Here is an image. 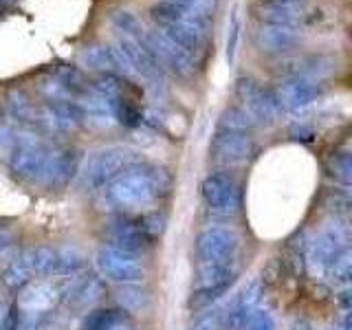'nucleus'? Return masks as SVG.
Instances as JSON below:
<instances>
[{"instance_id":"obj_19","label":"nucleus","mask_w":352,"mask_h":330,"mask_svg":"<svg viewBox=\"0 0 352 330\" xmlns=\"http://www.w3.org/2000/svg\"><path fill=\"white\" fill-rule=\"evenodd\" d=\"M104 293H106V284L102 278H97V275H84V278L71 280L64 302L71 308H77V311H88L97 302H102Z\"/></svg>"},{"instance_id":"obj_16","label":"nucleus","mask_w":352,"mask_h":330,"mask_svg":"<svg viewBox=\"0 0 352 330\" xmlns=\"http://www.w3.org/2000/svg\"><path fill=\"white\" fill-rule=\"evenodd\" d=\"M212 154H214V159L223 165L245 163L253 154V137L249 132L220 130L212 143Z\"/></svg>"},{"instance_id":"obj_26","label":"nucleus","mask_w":352,"mask_h":330,"mask_svg":"<svg viewBox=\"0 0 352 330\" xmlns=\"http://www.w3.org/2000/svg\"><path fill=\"white\" fill-rule=\"evenodd\" d=\"M253 128H256V121H253L247 110H242V108H227L225 113L220 115V130L251 132Z\"/></svg>"},{"instance_id":"obj_33","label":"nucleus","mask_w":352,"mask_h":330,"mask_svg":"<svg viewBox=\"0 0 352 330\" xmlns=\"http://www.w3.org/2000/svg\"><path fill=\"white\" fill-rule=\"evenodd\" d=\"M124 330H137V328H132V326H128V328H124Z\"/></svg>"},{"instance_id":"obj_21","label":"nucleus","mask_w":352,"mask_h":330,"mask_svg":"<svg viewBox=\"0 0 352 330\" xmlns=\"http://www.w3.org/2000/svg\"><path fill=\"white\" fill-rule=\"evenodd\" d=\"M130 326V313L124 308H97L84 319L80 330H124Z\"/></svg>"},{"instance_id":"obj_13","label":"nucleus","mask_w":352,"mask_h":330,"mask_svg":"<svg viewBox=\"0 0 352 330\" xmlns=\"http://www.w3.org/2000/svg\"><path fill=\"white\" fill-rule=\"evenodd\" d=\"M201 196L216 214L231 216L240 209V187L229 174H209L201 185Z\"/></svg>"},{"instance_id":"obj_3","label":"nucleus","mask_w":352,"mask_h":330,"mask_svg":"<svg viewBox=\"0 0 352 330\" xmlns=\"http://www.w3.org/2000/svg\"><path fill=\"white\" fill-rule=\"evenodd\" d=\"M75 275L71 278H38L31 280L18 291V302H16V313L44 319L51 322V315L58 311L60 304L64 302L69 284Z\"/></svg>"},{"instance_id":"obj_7","label":"nucleus","mask_w":352,"mask_h":330,"mask_svg":"<svg viewBox=\"0 0 352 330\" xmlns=\"http://www.w3.org/2000/svg\"><path fill=\"white\" fill-rule=\"evenodd\" d=\"M236 264L234 262H218V264H198L194 275L190 306L207 308L223 297L231 282L236 280Z\"/></svg>"},{"instance_id":"obj_17","label":"nucleus","mask_w":352,"mask_h":330,"mask_svg":"<svg viewBox=\"0 0 352 330\" xmlns=\"http://www.w3.org/2000/svg\"><path fill=\"white\" fill-rule=\"evenodd\" d=\"M40 121L55 132H73L84 126V110L80 102H49L40 110Z\"/></svg>"},{"instance_id":"obj_27","label":"nucleus","mask_w":352,"mask_h":330,"mask_svg":"<svg viewBox=\"0 0 352 330\" xmlns=\"http://www.w3.org/2000/svg\"><path fill=\"white\" fill-rule=\"evenodd\" d=\"M7 108H9L11 119L20 121V124H25V121H31L33 117H36V110H33L31 99L22 91H11L7 95Z\"/></svg>"},{"instance_id":"obj_5","label":"nucleus","mask_w":352,"mask_h":330,"mask_svg":"<svg viewBox=\"0 0 352 330\" xmlns=\"http://www.w3.org/2000/svg\"><path fill=\"white\" fill-rule=\"evenodd\" d=\"M139 161L137 150L130 146H108L93 152L82 170V185L86 190H104V187Z\"/></svg>"},{"instance_id":"obj_1","label":"nucleus","mask_w":352,"mask_h":330,"mask_svg":"<svg viewBox=\"0 0 352 330\" xmlns=\"http://www.w3.org/2000/svg\"><path fill=\"white\" fill-rule=\"evenodd\" d=\"M168 187L170 176L163 168L137 161L104 187L102 205L121 216H130L157 203Z\"/></svg>"},{"instance_id":"obj_8","label":"nucleus","mask_w":352,"mask_h":330,"mask_svg":"<svg viewBox=\"0 0 352 330\" xmlns=\"http://www.w3.org/2000/svg\"><path fill=\"white\" fill-rule=\"evenodd\" d=\"M95 267L102 278L117 284H141L143 275H146L139 256L110 245L99 247V251L95 253Z\"/></svg>"},{"instance_id":"obj_32","label":"nucleus","mask_w":352,"mask_h":330,"mask_svg":"<svg viewBox=\"0 0 352 330\" xmlns=\"http://www.w3.org/2000/svg\"><path fill=\"white\" fill-rule=\"evenodd\" d=\"M291 137H293L295 141H304V143H308V141H313V130L308 128V126H293V128H291Z\"/></svg>"},{"instance_id":"obj_25","label":"nucleus","mask_w":352,"mask_h":330,"mask_svg":"<svg viewBox=\"0 0 352 330\" xmlns=\"http://www.w3.org/2000/svg\"><path fill=\"white\" fill-rule=\"evenodd\" d=\"M110 22H113V27L119 31L121 38L143 40V36H146V29H143V25L137 20V16H132L130 11H124V9L115 11Z\"/></svg>"},{"instance_id":"obj_9","label":"nucleus","mask_w":352,"mask_h":330,"mask_svg":"<svg viewBox=\"0 0 352 330\" xmlns=\"http://www.w3.org/2000/svg\"><path fill=\"white\" fill-rule=\"evenodd\" d=\"M143 44H146V49L152 53V58L161 64L163 71L170 69L181 77H187V75L194 73V69H196L194 53L185 51L179 42H174L170 36H165L161 29H157V27H154L152 31L146 29Z\"/></svg>"},{"instance_id":"obj_15","label":"nucleus","mask_w":352,"mask_h":330,"mask_svg":"<svg viewBox=\"0 0 352 330\" xmlns=\"http://www.w3.org/2000/svg\"><path fill=\"white\" fill-rule=\"evenodd\" d=\"M80 150L75 148H51L47 170H44L42 183L49 190L69 185L73 176L80 172Z\"/></svg>"},{"instance_id":"obj_31","label":"nucleus","mask_w":352,"mask_h":330,"mask_svg":"<svg viewBox=\"0 0 352 330\" xmlns=\"http://www.w3.org/2000/svg\"><path fill=\"white\" fill-rule=\"evenodd\" d=\"M238 38H240V16H238V11H234L231 25H229V36H227V60L229 62H234V58H236Z\"/></svg>"},{"instance_id":"obj_29","label":"nucleus","mask_w":352,"mask_h":330,"mask_svg":"<svg viewBox=\"0 0 352 330\" xmlns=\"http://www.w3.org/2000/svg\"><path fill=\"white\" fill-rule=\"evenodd\" d=\"M170 3L192 11L196 16H203V18H212L214 9H216V0H170Z\"/></svg>"},{"instance_id":"obj_28","label":"nucleus","mask_w":352,"mask_h":330,"mask_svg":"<svg viewBox=\"0 0 352 330\" xmlns=\"http://www.w3.org/2000/svg\"><path fill=\"white\" fill-rule=\"evenodd\" d=\"M240 330H275V319L269 311L253 308V311L245 317Z\"/></svg>"},{"instance_id":"obj_20","label":"nucleus","mask_w":352,"mask_h":330,"mask_svg":"<svg viewBox=\"0 0 352 330\" xmlns=\"http://www.w3.org/2000/svg\"><path fill=\"white\" fill-rule=\"evenodd\" d=\"M335 69H337L335 58L319 53V55H304L300 60H293L291 64H286L284 73L289 77H308V80L322 82L324 77L333 75Z\"/></svg>"},{"instance_id":"obj_14","label":"nucleus","mask_w":352,"mask_h":330,"mask_svg":"<svg viewBox=\"0 0 352 330\" xmlns=\"http://www.w3.org/2000/svg\"><path fill=\"white\" fill-rule=\"evenodd\" d=\"M324 93V84L308 77H286L275 91L280 110L286 113H302L308 106H313Z\"/></svg>"},{"instance_id":"obj_6","label":"nucleus","mask_w":352,"mask_h":330,"mask_svg":"<svg viewBox=\"0 0 352 330\" xmlns=\"http://www.w3.org/2000/svg\"><path fill=\"white\" fill-rule=\"evenodd\" d=\"M51 146H47L31 132H16L14 148L9 152V168L16 179L25 183H42Z\"/></svg>"},{"instance_id":"obj_2","label":"nucleus","mask_w":352,"mask_h":330,"mask_svg":"<svg viewBox=\"0 0 352 330\" xmlns=\"http://www.w3.org/2000/svg\"><path fill=\"white\" fill-rule=\"evenodd\" d=\"M150 16L157 29H161L165 36H170L174 42H179L185 51L196 53L203 47V42L209 33V18L196 16L170 0H159L150 9Z\"/></svg>"},{"instance_id":"obj_18","label":"nucleus","mask_w":352,"mask_h":330,"mask_svg":"<svg viewBox=\"0 0 352 330\" xmlns=\"http://www.w3.org/2000/svg\"><path fill=\"white\" fill-rule=\"evenodd\" d=\"M302 42L300 29L295 27H275V25H262L256 33V44L262 53L269 55H282L293 51Z\"/></svg>"},{"instance_id":"obj_35","label":"nucleus","mask_w":352,"mask_h":330,"mask_svg":"<svg viewBox=\"0 0 352 330\" xmlns=\"http://www.w3.org/2000/svg\"><path fill=\"white\" fill-rule=\"evenodd\" d=\"M231 330H240V328H231Z\"/></svg>"},{"instance_id":"obj_4","label":"nucleus","mask_w":352,"mask_h":330,"mask_svg":"<svg viewBox=\"0 0 352 330\" xmlns=\"http://www.w3.org/2000/svg\"><path fill=\"white\" fill-rule=\"evenodd\" d=\"M311 264L324 271L339 284L350 282V251L348 236L341 227H328L313 240Z\"/></svg>"},{"instance_id":"obj_22","label":"nucleus","mask_w":352,"mask_h":330,"mask_svg":"<svg viewBox=\"0 0 352 330\" xmlns=\"http://www.w3.org/2000/svg\"><path fill=\"white\" fill-rule=\"evenodd\" d=\"M229 302L212 304L203 308V313L190 324V330H229Z\"/></svg>"},{"instance_id":"obj_10","label":"nucleus","mask_w":352,"mask_h":330,"mask_svg":"<svg viewBox=\"0 0 352 330\" xmlns=\"http://www.w3.org/2000/svg\"><path fill=\"white\" fill-rule=\"evenodd\" d=\"M238 234L231 227L209 225L196 236L194 251L198 264L234 262L238 251Z\"/></svg>"},{"instance_id":"obj_34","label":"nucleus","mask_w":352,"mask_h":330,"mask_svg":"<svg viewBox=\"0 0 352 330\" xmlns=\"http://www.w3.org/2000/svg\"><path fill=\"white\" fill-rule=\"evenodd\" d=\"M3 3H11V0H3Z\"/></svg>"},{"instance_id":"obj_30","label":"nucleus","mask_w":352,"mask_h":330,"mask_svg":"<svg viewBox=\"0 0 352 330\" xmlns=\"http://www.w3.org/2000/svg\"><path fill=\"white\" fill-rule=\"evenodd\" d=\"M333 174L337 176L339 181L350 183L352 163H350V154H348V152H339V154H335V159H333Z\"/></svg>"},{"instance_id":"obj_24","label":"nucleus","mask_w":352,"mask_h":330,"mask_svg":"<svg viewBox=\"0 0 352 330\" xmlns=\"http://www.w3.org/2000/svg\"><path fill=\"white\" fill-rule=\"evenodd\" d=\"M260 20L264 25H275V27H300L302 22V9H273V7H262L260 9Z\"/></svg>"},{"instance_id":"obj_12","label":"nucleus","mask_w":352,"mask_h":330,"mask_svg":"<svg viewBox=\"0 0 352 330\" xmlns=\"http://www.w3.org/2000/svg\"><path fill=\"white\" fill-rule=\"evenodd\" d=\"M154 236L146 225V220L137 216H119L106 227V245L128 251V253H143L152 247Z\"/></svg>"},{"instance_id":"obj_11","label":"nucleus","mask_w":352,"mask_h":330,"mask_svg":"<svg viewBox=\"0 0 352 330\" xmlns=\"http://www.w3.org/2000/svg\"><path fill=\"white\" fill-rule=\"evenodd\" d=\"M236 97L240 99L242 110H247L256 124H273L280 117V104L275 93L260 86L251 77H240L236 82Z\"/></svg>"},{"instance_id":"obj_23","label":"nucleus","mask_w":352,"mask_h":330,"mask_svg":"<svg viewBox=\"0 0 352 330\" xmlns=\"http://www.w3.org/2000/svg\"><path fill=\"white\" fill-rule=\"evenodd\" d=\"M117 302L126 313H143L150 308V293L139 284H121L117 289Z\"/></svg>"}]
</instances>
